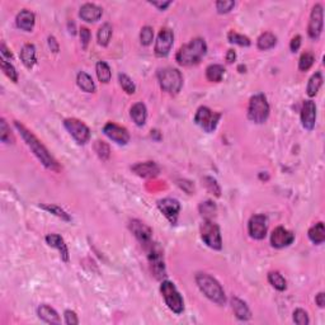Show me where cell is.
<instances>
[{
	"label": "cell",
	"instance_id": "obj_36",
	"mask_svg": "<svg viewBox=\"0 0 325 325\" xmlns=\"http://www.w3.org/2000/svg\"><path fill=\"white\" fill-rule=\"evenodd\" d=\"M228 40L230 43H235V45H239V46H250V40L249 37L244 36V34H240L235 31H230L228 33Z\"/></svg>",
	"mask_w": 325,
	"mask_h": 325
},
{
	"label": "cell",
	"instance_id": "obj_42",
	"mask_svg": "<svg viewBox=\"0 0 325 325\" xmlns=\"http://www.w3.org/2000/svg\"><path fill=\"white\" fill-rule=\"evenodd\" d=\"M41 207H42L43 210L49 211V212L53 213V215L57 216V217H60V219L65 220V221H70V220H71V217L69 216V213L65 212V211H64L61 207H59V206H56V205H41Z\"/></svg>",
	"mask_w": 325,
	"mask_h": 325
},
{
	"label": "cell",
	"instance_id": "obj_43",
	"mask_svg": "<svg viewBox=\"0 0 325 325\" xmlns=\"http://www.w3.org/2000/svg\"><path fill=\"white\" fill-rule=\"evenodd\" d=\"M203 183H205L206 188L209 189L212 195H215L216 197L221 196V188H220L217 180L211 178V177H205V178H203Z\"/></svg>",
	"mask_w": 325,
	"mask_h": 325
},
{
	"label": "cell",
	"instance_id": "obj_50",
	"mask_svg": "<svg viewBox=\"0 0 325 325\" xmlns=\"http://www.w3.org/2000/svg\"><path fill=\"white\" fill-rule=\"evenodd\" d=\"M49 46H50V49H51V51H52V52H55V53L59 52V43H57L56 38H55L53 36L49 37Z\"/></svg>",
	"mask_w": 325,
	"mask_h": 325
},
{
	"label": "cell",
	"instance_id": "obj_1",
	"mask_svg": "<svg viewBox=\"0 0 325 325\" xmlns=\"http://www.w3.org/2000/svg\"><path fill=\"white\" fill-rule=\"evenodd\" d=\"M14 125H16L17 130L19 131L20 136L23 137V140L26 141L27 146H28V147L31 149V151H32V153L37 156V159L42 162V165L45 166V168H47V169L52 170V172H56V173L60 172L61 168H60V165H59L57 160L55 159L52 155H51L50 151L47 150L46 146L43 145L40 140L34 136V133L31 132L30 130H27L26 127H24L22 123L18 122V121H16Z\"/></svg>",
	"mask_w": 325,
	"mask_h": 325
},
{
	"label": "cell",
	"instance_id": "obj_41",
	"mask_svg": "<svg viewBox=\"0 0 325 325\" xmlns=\"http://www.w3.org/2000/svg\"><path fill=\"white\" fill-rule=\"evenodd\" d=\"M314 61H315L314 55H312L310 51H306V52L302 53L301 57H300L299 69L301 70V71H308V70L314 65Z\"/></svg>",
	"mask_w": 325,
	"mask_h": 325
},
{
	"label": "cell",
	"instance_id": "obj_33",
	"mask_svg": "<svg viewBox=\"0 0 325 325\" xmlns=\"http://www.w3.org/2000/svg\"><path fill=\"white\" fill-rule=\"evenodd\" d=\"M112 26L110 23H104L102 24V27L98 31V43L100 46H108V43L111 41V37H112Z\"/></svg>",
	"mask_w": 325,
	"mask_h": 325
},
{
	"label": "cell",
	"instance_id": "obj_26",
	"mask_svg": "<svg viewBox=\"0 0 325 325\" xmlns=\"http://www.w3.org/2000/svg\"><path fill=\"white\" fill-rule=\"evenodd\" d=\"M131 118L137 126H144L146 122V117H147V111H146V106L143 102L135 103L132 107H131Z\"/></svg>",
	"mask_w": 325,
	"mask_h": 325
},
{
	"label": "cell",
	"instance_id": "obj_5",
	"mask_svg": "<svg viewBox=\"0 0 325 325\" xmlns=\"http://www.w3.org/2000/svg\"><path fill=\"white\" fill-rule=\"evenodd\" d=\"M269 116V104L264 94H256L249 100L248 118L254 123H264Z\"/></svg>",
	"mask_w": 325,
	"mask_h": 325
},
{
	"label": "cell",
	"instance_id": "obj_39",
	"mask_svg": "<svg viewBox=\"0 0 325 325\" xmlns=\"http://www.w3.org/2000/svg\"><path fill=\"white\" fill-rule=\"evenodd\" d=\"M118 80H120V85L122 86V89L126 92L127 94H133L136 92V86L135 83L132 81V79L126 75V74H120L118 75Z\"/></svg>",
	"mask_w": 325,
	"mask_h": 325
},
{
	"label": "cell",
	"instance_id": "obj_28",
	"mask_svg": "<svg viewBox=\"0 0 325 325\" xmlns=\"http://www.w3.org/2000/svg\"><path fill=\"white\" fill-rule=\"evenodd\" d=\"M224 74H225V69H224L223 65H219V64L210 65L206 69V78L209 81H212V83H220L223 80Z\"/></svg>",
	"mask_w": 325,
	"mask_h": 325
},
{
	"label": "cell",
	"instance_id": "obj_20",
	"mask_svg": "<svg viewBox=\"0 0 325 325\" xmlns=\"http://www.w3.org/2000/svg\"><path fill=\"white\" fill-rule=\"evenodd\" d=\"M79 16L81 19L88 22V23L97 22V20H99V18L102 17V8H99L96 4L86 3L80 8Z\"/></svg>",
	"mask_w": 325,
	"mask_h": 325
},
{
	"label": "cell",
	"instance_id": "obj_2",
	"mask_svg": "<svg viewBox=\"0 0 325 325\" xmlns=\"http://www.w3.org/2000/svg\"><path fill=\"white\" fill-rule=\"evenodd\" d=\"M207 52V45L203 38H193L189 43H186L180 47L176 55V60L183 66L196 65L202 60Z\"/></svg>",
	"mask_w": 325,
	"mask_h": 325
},
{
	"label": "cell",
	"instance_id": "obj_35",
	"mask_svg": "<svg viewBox=\"0 0 325 325\" xmlns=\"http://www.w3.org/2000/svg\"><path fill=\"white\" fill-rule=\"evenodd\" d=\"M216 211H217V209H216V205L212 201H206V202H202L199 205V212L206 220L212 219Z\"/></svg>",
	"mask_w": 325,
	"mask_h": 325
},
{
	"label": "cell",
	"instance_id": "obj_7",
	"mask_svg": "<svg viewBox=\"0 0 325 325\" xmlns=\"http://www.w3.org/2000/svg\"><path fill=\"white\" fill-rule=\"evenodd\" d=\"M146 252H147V257H149V262L150 267H151V271H153L154 276H155L158 279L164 278L166 276V269H165V263H164V253H162V249L160 248L159 244L156 243H150L145 246Z\"/></svg>",
	"mask_w": 325,
	"mask_h": 325
},
{
	"label": "cell",
	"instance_id": "obj_49",
	"mask_svg": "<svg viewBox=\"0 0 325 325\" xmlns=\"http://www.w3.org/2000/svg\"><path fill=\"white\" fill-rule=\"evenodd\" d=\"M300 46H301V36H295L290 43V49H291L292 52H297Z\"/></svg>",
	"mask_w": 325,
	"mask_h": 325
},
{
	"label": "cell",
	"instance_id": "obj_54",
	"mask_svg": "<svg viewBox=\"0 0 325 325\" xmlns=\"http://www.w3.org/2000/svg\"><path fill=\"white\" fill-rule=\"evenodd\" d=\"M0 50H1V56H3V59H12V52H9V50L7 49V46L4 45V43H1V47H0Z\"/></svg>",
	"mask_w": 325,
	"mask_h": 325
},
{
	"label": "cell",
	"instance_id": "obj_21",
	"mask_svg": "<svg viewBox=\"0 0 325 325\" xmlns=\"http://www.w3.org/2000/svg\"><path fill=\"white\" fill-rule=\"evenodd\" d=\"M46 243L51 246V248H55L59 250L61 259H63L64 262L66 263L69 262V249H67V245L65 244V242H64V239L60 235H57V234H50V235H47Z\"/></svg>",
	"mask_w": 325,
	"mask_h": 325
},
{
	"label": "cell",
	"instance_id": "obj_29",
	"mask_svg": "<svg viewBox=\"0 0 325 325\" xmlns=\"http://www.w3.org/2000/svg\"><path fill=\"white\" fill-rule=\"evenodd\" d=\"M309 239L311 240L314 244L320 245L325 240V228L323 223H318L309 230Z\"/></svg>",
	"mask_w": 325,
	"mask_h": 325
},
{
	"label": "cell",
	"instance_id": "obj_40",
	"mask_svg": "<svg viewBox=\"0 0 325 325\" xmlns=\"http://www.w3.org/2000/svg\"><path fill=\"white\" fill-rule=\"evenodd\" d=\"M0 66H1V69H3L4 74H5V75H7V77L9 78L12 81L17 83L18 73L16 71V67H14L12 64L8 63V60H5V59H1V61H0Z\"/></svg>",
	"mask_w": 325,
	"mask_h": 325
},
{
	"label": "cell",
	"instance_id": "obj_3",
	"mask_svg": "<svg viewBox=\"0 0 325 325\" xmlns=\"http://www.w3.org/2000/svg\"><path fill=\"white\" fill-rule=\"evenodd\" d=\"M196 283L207 299H210L217 305H225V291L221 287V285L217 282V279L213 278L212 276L207 275V273H197Z\"/></svg>",
	"mask_w": 325,
	"mask_h": 325
},
{
	"label": "cell",
	"instance_id": "obj_32",
	"mask_svg": "<svg viewBox=\"0 0 325 325\" xmlns=\"http://www.w3.org/2000/svg\"><path fill=\"white\" fill-rule=\"evenodd\" d=\"M97 77L99 79L100 83H110L111 78H112V73H111V67L108 66V64L104 61H98L96 66Z\"/></svg>",
	"mask_w": 325,
	"mask_h": 325
},
{
	"label": "cell",
	"instance_id": "obj_51",
	"mask_svg": "<svg viewBox=\"0 0 325 325\" xmlns=\"http://www.w3.org/2000/svg\"><path fill=\"white\" fill-rule=\"evenodd\" d=\"M315 302H316V305H318L319 308H324V305H325L324 292H319L318 295H316V297H315Z\"/></svg>",
	"mask_w": 325,
	"mask_h": 325
},
{
	"label": "cell",
	"instance_id": "obj_45",
	"mask_svg": "<svg viewBox=\"0 0 325 325\" xmlns=\"http://www.w3.org/2000/svg\"><path fill=\"white\" fill-rule=\"evenodd\" d=\"M293 322L297 325H308L310 323L308 312L302 309H296L293 311Z\"/></svg>",
	"mask_w": 325,
	"mask_h": 325
},
{
	"label": "cell",
	"instance_id": "obj_22",
	"mask_svg": "<svg viewBox=\"0 0 325 325\" xmlns=\"http://www.w3.org/2000/svg\"><path fill=\"white\" fill-rule=\"evenodd\" d=\"M34 22H36L34 14L31 10L27 9L20 10L19 13L17 14V18H16V23H17L18 28H20L22 31H26V32H31V31L33 30Z\"/></svg>",
	"mask_w": 325,
	"mask_h": 325
},
{
	"label": "cell",
	"instance_id": "obj_37",
	"mask_svg": "<svg viewBox=\"0 0 325 325\" xmlns=\"http://www.w3.org/2000/svg\"><path fill=\"white\" fill-rule=\"evenodd\" d=\"M0 140H1V143L4 144L14 143L13 135L10 133L9 126H8L7 121L4 120V118H1V121H0Z\"/></svg>",
	"mask_w": 325,
	"mask_h": 325
},
{
	"label": "cell",
	"instance_id": "obj_27",
	"mask_svg": "<svg viewBox=\"0 0 325 325\" xmlns=\"http://www.w3.org/2000/svg\"><path fill=\"white\" fill-rule=\"evenodd\" d=\"M77 83L79 88L86 93H94L96 92V84H94L93 79L89 74H86L85 71H80L77 77Z\"/></svg>",
	"mask_w": 325,
	"mask_h": 325
},
{
	"label": "cell",
	"instance_id": "obj_9",
	"mask_svg": "<svg viewBox=\"0 0 325 325\" xmlns=\"http://www.w3.org/2000/svg\"><path fill=\"white\" fill-rule=\"evenodd\" d=\"M220 118H221V113L213 112L209 107H199L195 116V122L199 127H202L206 132H213L217 127Z\"/></svg>",
	"mask_w": 325,
	"mask_h": 325
},
{
	"label": "cell",
	"instance_id": "obj_47",
	"mask_svg": "<svg viewBox=\"0 0 325 325\" xmlns=\"http://www.w3.org/2000/svg\"><path fill=\"white\" fill-rule=\"evenodd\" d=\"M90 38H92V34H90V31L86 28V27H81L80 28V41H81V47L84 50L88 49V45L90 42Z\"/></svg>",
	"mask_w": 325,
	"mask_h": 325
},
{
	"label": "cell",
	"instance_id": "obj_16",
	"mask_svg": "<svg viewBox=\"0 0 325 325\" xmlns=\"http://www.w3.org/2000/svg\"><path fill=\"white\" fill-rule=\"evenodd\" d=\"M158 207L162 213L172 224H176L180 211V203L174 198H162L158 202Z\"/></svg>",
	"mask_w": 325,
	"mask_h": 325
},
{
	"label": "cell",
	"instance_id": "obj_6",
	"mask_svg": "<svg viewBox=\"0 0 325 325\" xmlns=\"http://www.w3.org/2000/svg\"><path fill=\"white\" fill-rule=\"evenodd\" d=\"M160 292L164 297L166 306L174 314H182L183 310H184V301H183V297L178 292L174 283L170 282V281H162V286H160Z\"/></svg>",
	"mask_w": 325,
	"mask_h": 325
},
{
	"label": "cell",
	"instance_id": "obj_53",
	"mask_svg": "<svg viewBox=\"0 0 325 325\" xmlns=\"http://www.w3.org/2000/svg\"><path fill=\"white\" fill-rule=\"evenodd\" d=\"M235 59H236L235 51L231 50V49H230V50H228V53H226V61H228L229 64H232L234 61H235Z\"/></svg>",
	"mask_w": 325,
	"mask_h": 325
},
{
	"label": "cell",
	"instance_id": "obj_34",
	"mask_svg": "<svg viewBox=\"0 0 325 325\" xmlns=\"http://www.w3.org/2000/svg\"><path fill=\"white\" fill-rule=\"evenodd\" d=\"M268 282L278 291H285L287 289V282H286V279L283 278V276L279 272H269Z\"/></svg>",
	"mask_w": 325,
	"mask_h": 325
},
{
	"label": "cell",
	"instance_id": "obj_13",
	"mask_svg": "<svg viewBox=\"0 0 325 325\" xmlns=\"http://www.w3.org/2000/svg\"><path fill=\"white\" fill-rule=\"evenodd\" d=\"M267 217L264 215H254L248 223V232L250 238L256 240H263L267 235Z\"/></svg>",
	"mask_w": 325,
	"mask_h": 325
},
{
	"label": "cell",
	"instance_id": "obj_4",
	"mask_svg": "<svg viewBox=\"0 0 325 325\" xmlns=\"http://www.w3.org/2000/svg\"><path fill=\"white\" fill-rule=\"evenodd\" d=\"M160 88L169 94H178L183 86V77L180 71L174 67H165L158 71Z\"/></svg>",
	"mask_w": 325,
	"mask_h": 325
},
{
	"label": "cell",
	"instance_id": "obj_23",
	"mask_svg": "<svg viewBox=\"0 0 325 325\" xmlns=\"http://www.w3.org/2000/svg\"><path fill=\"white\" fill-rule=\"evenodd\" d=\"M37 314H38V318L41 320H43L45 323H49V324H60L61 323L60 316H59L56 310L49 305L38 306Z\"/></svg>",
	"mask_w": 325,
	"mask_h": 325
},
{
	"label": "cell",
	"instance_id": "obj_46",
	"mask_svg": "<svg viewBox=\"0 0 325 325\" xmlns=\"http://www.w3.org/2000/svg\"><path fill=\"white\" fill-rule=\"evenodd\" d=\"M234 7H235V1H232V0H220L216 3V9L221 14L229 13Z\"/></svg>",
	"mask_w": 325,
	"mask_h": 325
},
{
	"label": "cell",
	"instance_id": "obj_11",
	"mask_svg": "<svg viewBox=\"0 0 325 325\" xmlns=\"http://www.w3.org/2000/svg\"><path fill=\"white\" fill-rule=\"evenodd\" d=\"M324 13H323V5L322 4H315L312 7L311 14H310V20H309L308 26V33L310 38L312 40H318L323 32V24H324Z\"/></svg>",
	"mask_w": 325,
	"mask_h": 325
},
{
	"label": "cell",
	"instance_id": "obj_25",
	"mask_svg": "<svg viewBox=\"0 0 325 325\" xmlns=\"http://www.w3.org/2000/svg\"><path fill=\"white\" fill-rule=\"evenodd\" d=\"M231 305L232 310L235 312V316L239 319V320H249V319L252 318V311H250V309H249L245 302L243 301V300H240L239 297H232Z\"/></svg>",
	"mask_w": 325,
	"mask_h": 325
},
{
	"label": "cell",
	"instance_id": "obj_30",
	"mask_svg": "<svg viewBox=\"0 0 325 325\" xmlns=\"http://www.w3.org/2000/svg\"><path fill=\"white\" fill-rule=\"evenodd\" d=\"M276 43H277V37L273 33H271V32H264L257 40V46H258L259 50L262 51H267L269 49H272V47L276 46Z\"/></svg>",
	"mask_w": 325,
	"mask_h": 325
},
{
	"label": "cell",
	"instance_id": "obj_48",
	"mask_svg": "<svg viewBox=\"0 0 325 325\" xmlns=\"http://www.w3.org/2000/svg\"><path fill=\"white\" fill-rule=\"evenodd\" d=\"M64 316H65V323H66V324L69 325L79 324V319H78L77 314L74 311H71V310H66L65 314H64Z\"/></svg>",
	"mask_w": 325,
	"mask_h": 325
},
{
	"label": "cell",
	"instance_id": "obj_10",
	"mask_svg": "<svg viewBox=\"0 0 325 325\" xmlns=\"http://www.w3.org/2000/svg\"><path fill=\"white\" fill-rule=\"evenodd\" d=\"M64 126L80 145H84L89 141L90 130L83 121L77 120V118H66L64 121Z\"/></svg>",
	"mask_w": 325,
	"mask_h": 325
},
{
	"label": "cell",
	"instance_id": "obj_38",
	"mask_svg": "<svg viewBox=\"0 0 325 325\" xmlns=\"http://www.w3.org/2000/svg\"><path fill=\"white\" fill-rule=\"evenodd\" d=\"M94 150H96L97 155L99 156L102 160L110 159V155H111L110 145H108L107 143H104V141H99V140L96 141V144H94Z\"/></svg>",
	"mask_w": 325,
	"mask_h": 325
},
{
	"label": "cell",
	"instance_id": "obj_14",
	"mask_svg": "<svg viewBox=\"0 0 325 325\" xmlns=\"http://www.w3.org/2000/svg\"><path fill=\"white\" fill-rule=\"evenodd\" d=\"M103 132L108 139L117 143L118 145H126L130 141V133L125 127L114 122H108L103 127Z\"/></svg>",
	"mask_w": 325,
	"mask_h": 325
},
{
	"label": "cell",
	"instance_id": "obj_19",
	"mask_svg": "<svg viewBox=\"0 0 325 325\" xmlns=\"http://www.w3.org/2000/svg\"><path fill=\"white\" fill-rule=\"evenodd\" d=\"M131 170L139 177H143V178H154V177L159 176L160 173V168L154 162H137V164L131 166Z\"/></svg>",
	"mask_w": 325,
	"mask_h": 325
},
{
	"label": "cell",
	"instance_id": "obj_31",
	"mask_svg": "<svg viewBox=\"0 0 325 325\" xmlns=\"http://www.w3.org/2000/svg\"><path fill=\"white\" fill-rule=\"evenodd\" d=\"M323 85V75L320 71H316L315 74H312V77L309 79L308 88H306V93L309 97H315L318 94L319 89Z\"/></svg>",
	"mask_w": 325,
	"mask_h": 325
},
{
	"label": "cell",
	"instance_id": "obj_12",
	"mask_svg": "<svg viewBox=\"0 0 325 325\" xmlns=\"http://www.w3.org/2000/svg\"><path fill=\"white\" fill-rule=\"evenodd\" d=\"M174 42V34L169 28H162L155 42V55L158 57H165L169 55Z\"/></svg>",
	"mask_w": 325,
	"mask_h": 325
},
{
	"label": "cell",
	"instance_id": "obj_24",
	"mask_svg": "<svg viewBox=\"0 0 325 325\" xmlns=\"http://www.w3.org/2000/svg\"><path fill=\"white\" fill-rule=\"evenodd\" d=\"M20 60L28 69H32L36 64V47L32 43H27L20 50Z\"/></svg>",
	"mask_w": 325,
	"mask_h": 325
},
{
	"label": "cell",
	"instance_id": "obj_15",
	"mask_svg": "<svg viewBox=\"0 0 325 325\" xmlns=\"http://www.w3.org/2000/svg\"><path fill=\"white\" fill-rule=\"evenodd\" d=\"M293 242H295V234L282 226H278L277 229L273 230L272 235H271V244L273 248H286V246L291 245Z\"/></svg>",
	"mask_w": 325,
	"mask_h": 325
},
{
	"label": "cell",
	"instance_id": "obj_17",
	"mask_svg": "<svg viewBox=\"0 0 325 325\" xmlns=\"http://www.w3.org/2000/svg\"><path fill=\"white\" fill-rule=\"evenodd\" d=\"M130 230L132 232L135 238L139 240L144 246L151 243V236H153V230L150 229L149 226L144 224L140 220H132L130 223Z\"/></svg>",
	"mask_w": 325,
	"mask_h": 325
},
{
	"label": "cell",
	"instance_id": "obj_8",
	"mask_svg": "<svg viewBox=\"0 0 325 325\" xmlns=\"http://www.w3.org/2000/svg\"><path fill=\"white\" fill-rule=\"evenodd\" d=\"M201 238L206 245L211 249L220 250L223 248V239H221V232L217 224H215L212 220H205L201 225Z\"/></svg>",
	"mask_w": 325,
	"mask_h": 325
},
{
	"label": "cell",
	"instance_id": "obj_44",
	"mask_svg": "<svg viewBox=\"0 0 325 325\" xmlns=\"http://www.w3.org/2000/svg\"><path fill=\"white\" fill-rule=\"evenodd\" d=\"M154 38V31L150 26L143 27V30L140 32V41L143 43L144 46H149L151 45Z\"/></svg>",
	"mask_w": 325,
	"mask_h": 325
},
{
	"label": "cell",
	"instance_id": "obj_18",
	"mask_svg": "<svg viewBox=\"0 0 325 325\" xmlns=\"http://www.w3.org/2000/svg\"><path fill=\"white\" fill-rule=\"evenodd\" d=\"M301 123L304 129L311 131L316 123V106L312 100H305L301 108Z\"/></svg>",
	"mask_w": 325,
	"mask_h": 325
},
{
	"label": "cell",
	"instance_id": "obj_52",
	"mask_svg": "<svg viewBox=\"0 0 325 325\" xmlns=\"http://www.w3.org/2000/svg\"><path fill=\"white\" fill-rule=\"evenodd\" d=\"M151 4L155 5L156 8H159L160 10H164L169 7L170 4H172V1H151Z\"/></svg>",
	"mask_w": 325,
	"mask_h": 325
}]
</instances>
